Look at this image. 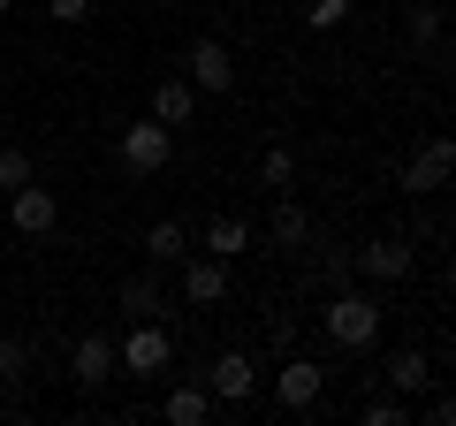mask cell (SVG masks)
<instances>
[{
    "mask_svg": "<svg viewBox=\"0 0 456 426\" xmlns=\"http://www.w3.org/2000/svg\"><path fill=\"white\" fill-rule=\"evenodd\" d=\"M183 251H191V229L183 221H152L145 229V266H183Z\"/></svg>",
    "mask_w": 456,
    "mask_h": 426,
    "instance_id": "obj_19",
    "label": "cell"
},
{
    "mask_svg": "<svg viewBox=\"0 0 456 426\" xmlns=\"http://www.w3.org/2000/svg\"><path fill=\"white\" fill-rule=\"evenodd\" d=\"M419 419H426V426H456V381H449V389H426Z\"/></svg>",
    "mask_w": 456,
    "mask_h": 426,
    "instance_id": "obj_26",
    "label": "cell"
},
{
    "mask_svg": "<svg viewBox=\"0 0 456 426\" xmlns=\"http://www.w3.org/2000/svg\"><path fill=\"white\" fill-rule=\"evenodd\" d=\"M274 404L281 411H320L327 404V373H320V358H281V373H274Z\"/></svg>",
    "mask_w": 456,
    "mask_h": 426,
    "instance_id": "obj_6",
    "label": "cell"
},
{
    "mask_svg": "<svg viewBox=\"0 0 456 426\" xmlns=\"http://www.w3.org/2000/svg\"><path fill=\"white\" fill-rule=\"evenodd\" d=\"M266 343H274L281 358H289V350H297V320H289V312H274V320H266Z\"/></svg>",
    "mask_w": 456,
    "mask_h": 426,
    "instance_id": "obj_27",
    "label": "cell"
},
{
    "mask_svg": "<svg viewBox=\"0 0 456 426\" xmlns=\"http://www.w3.org/2000/svg\"><path fill=\"white\" fill-rule=\"evenodd\" d=\"M23 381H31V343L0 335V389H8V396H23Z\"/></svg>",
    "mask_w": 456,
    "mask_h": 426,
    "instance_id": "obj_22",
    "label": "cell"
},
{
    "mask_svg": "<svg viewBox=\"0 0 456 426\" xmlns=\"http://www.w3.org/2000/svg\"><path fill=\"white\" fill-rule=\"evenodd\" d=\"M53 23H92V0H46Z\"/></svg>",
    "mask_w": 456,
    "mask_h": 426,
    "instance_id": "obj_28",
    "label": "cell"
},
{
    "mask_svg": "<svg viewBox=\"0 0 456 426\" xmlns=\"http://www.w3.org/2000/svg\"><path fill=\"white\" fill-rule=\"evenodd\" d=\"M228 297V259H213V251H183V305L191 312H206V305H221Z\"/></svg>",
    "mask_w": 456,
    "mask_h": 426,
    "instance_id": "obj_12",
    "label": "cell"
},
{
    "mask_svg": "<svg viewBox=\"0 0 456 426\" xmlns=\"http://www.w3.org/2000/svg\"><path fill=\"white\" fill-rule=\"evenodd\" d=\"M198 251H213V259H244V251H251V221H244V213H221V221H206Z\"/></svg>",
    "mask_w": 456,
    "mask_h": 426,
    "instance_id": "obj_18",
    "label": "cell"
},
{
    "mask_svg": "<svg viewBox=\"0 0 456 426\" xmlns=\"http://www.w3.org/2000/svg\"><path fill=\"white\" fill-rule=\"evenodd\" d=\"M411 266H419L411 236H365V244H358V282H373V290H388V282H411Z\"/></svg>",
    "mask_w": 456,
    "mask_h": 426,
    "instance_id": "obj_5",
    "label": "cell"
},
{
    "mask_svg": "<svg viewBox=\"0 0 456 426\" xmlns=\"http://www.w3.org/2000/svg\"><path fill=\"white\" fill-rule=\"evenodd\" d=\"M213 411H221V404H213L206 381H175V389L160 396V419H167V426H206Z\"/></svg>",
    "mask_w": 456,
    "mask_h": 426,
    "instance_id": "obj_13",
    "label": "cell"
},
{
    "mask_svg": "<svg viewBox=\"0 0 456 426\" xmlns=\"http://www.w3.org/2000/svg\"><path fill=\"white\" fill-rule=\"evenodd\" d=\"M449 183H456V137L434 130V137L403 160V191H411V198H434V191H449Z\"/></svg>",
    "mask_w": 456,
    "mask_h": 426,
    "instance_id": "obj_3",
    "label": "cell"
},
{
    "mask_svg": "<svg viewBox=\"0 0 456 426\" xmlns=\"http://www.w3.org/2000/svg\"><path fill=\"white\" fill-rule=\"evenodd\" d=\"M152 122H167V130H191V122H198V84H191V77H167L160 92H152Z\"/></svg>",
    "mask_w": 456,
    "mask_h": 426,
    "instance_id": "obj_15",
    "label": "cell"
},
{
    "mask_svg": "<svg viewBox=\"0 0 456 426\" xmlns=\"http://www.w3.org/2000/svg\"><path fill=\"white\" fill-rule=\"evenodd\" d=\"M441 381H456V343H449V350H441Z\"/></svg>",
    "mask_w": 456,
    "mask_h": 426,
    "instance_id": "obj_30",
    "label": "cell"
},
{
    "mask_svg": "<svg viewBox=\"0 0 456 426\" xmlns=\"http://www.w3.org/2000/svg\"><path fill=\"white\" fill-rule=\"evenodd\" d=\"M8 8H16V0H0V16H8Z\"/></svg>",
    "mask_w": 456,
    "mask_h": 426,
    "instance_id": "obj_31",
    "label": "cell"
},
{
    "mask_svg": "<svg viewBox=\"0 0 456 426\" xmlns=\"http://www.w3.org/2000/svg\"><path fill=\"white\" fill-rule=\"evenodd\" d=\"M8 229H16V236H31V244H38V236H53V229H61V198H53V191H38V183L8 191Z\"/></svg>",
    "mask_w": 456,
    "mask_h": 426,
    "instance_id": "obj_8",
    "label": "cell"
},
{
    "mask_svg": "<svg viewBox=\"0 0 456 426\" xmlns=\"http://www.w3.org/2000/svg\"><path fill=\"white\" fill-rule=\"evenodd\" d=\"M114 152H122V168H130V176H160L167 160H175V130H167V122H130V130L114 137Z\"/></svg>",
    "mask_w": 456,
    "mask_h": 426,
    "instance_id": "obj_4",
    "label": "cell"
},
{
    "mask_svg": "<svg viewBox=\"0 0 456 426\" xmlns=\"http://www.w3.org/2000/svg\"><path fill=\"white\" fill-rule=\"evenodd\" d=\"M167 358H175L167 320H130V335H114V373H130V381H160Z\"/></svg>",
    "mask_w": 456,
    "mask_h": 426,
    "instance_id": "obj_2",
    "label": "cell"
},
{
    "mask_svg": "<svg viewBox=\"0 0 456 426\" xmlns=\"http://www.w3.org/2000/svg\"><path fill=\"white\" fill-rule=\"evenodd\" d=\"M183 77H191L206 99H221V92H236V53H228L221 38H198V46L183 53Z\"/></svg>",
    "mask_w": 456,
    "mask_h": 426,
    "instance_id": "obj_9",
    "label": "cell"
},
{
    "mask_svg": "<svg viewBox=\"0 0 456 426\" xmlns=\"http://www.w3.org/2000/svg\"><path fill=\"white\" fill-rule=\"evenodd\" d=\"M312 236H320V229H312V213L297 206L289 191H281V206H274V221H266V244H274V251H305Z\"/></svg>",
    "mask_w": 456,
    "mask_h": 426,
    "instance_id": "obj_16",
    "label": "cell"
},
{
    "mask_svg": "<svg viewBox=\"0 0 456 426\" xmlns=\"http://www.w3.org/2000/svg\"><path fill=\"white\" fill-rule=\"evenodd\" d=\"M167 305H175V297H167L160 274H130L122 282V312H130V320H167Z\"/></svg>",
    "mask_w": 456,
    "mask_h": 426,
    "instance_id": "obj_17",
    "label": "cell"
},
{
    "mask_svg": "<svg viewBox=\"0 0 456 426\" xmlns=\"http://www.w3.org/2000/svg\"><path fill=\"white\" fill-rule=\"evenodd\" d=\"M403 38H411V53H434L441 46V8H434V0H411V8H403Z\"/></svg>",
    "mask_w": 456,
    "mask_h": 426,
    "instance_id": "obj_21",
    "label": "cell"
},
{
    "mask_svg": "<svg viewBox=\"0 0 456 426\" xmlns=\"http://www.w3.org/2000/svg\"><path fill=\"white\" fill-rule=\"evenodd\" d=\"M259 183L266 191H289L297 183V152L289 145H259Z\"/></svg>",
    "mask_w": 456,
    "mask_h": 426,
    "instance_id": "obj_23",
    "label": "cell"
},
{
    "mask_svg": "<svg viewBox=\"0 0 456 426\" xmlns=\"http://www.w3.org/2000/svg\"><path fill=\"white\" fill-rule=\"evenodd\" d=\"M380 320H388V312H380L373 290H327L320 297V335L335 350H373L380 343Z\"/></svg>",
    "mask_w": 456,
    "mask_h": 426,
    "instance_id": "obj_1",
    "label": "cell"
},
{
    "mask_svg": "<svg viewBox=\"0 0 456 426\" xmlns=\"http://www.w3.org/2000/svg\"><path fill=\"white\" fill-rule=\"evenodd\" d=\"M23 183H38V160L23 145H0V191H23Z\"/></svg>",
    "mask_w": 456,
    "mask_h": 426,
    "instance_id": "obj_24",
    "label": "cell"
},
{
    "mask_svg": "<svg viewBox=\"0 0 456 426\" xmlns=\"http://www.w3.org/2000/svg\"><path fill=\"white\" fill-rule=\"evenodd\" d=\"M434 358H426L419 343H403V350H388V358H380V389H395V396H411V404H419L426 389H434Z\"/></svg>",
    "mask_w": 456,
    "mask_h": 426,
    "instance_id": "obj_10",
    "label": "cell"
},
{
    "mask_svg": "<svg viewBox=\"0 0 456 426\" xmlns=\"http://www.w3.org/2000/svg\"><path fill=\"white\" fill-rule=\"evenodd\" d=\"M69 381H77V389H107L114 381V335L84 328L77 343H69Z\"/></svg>",
    "mask_w": 456,
    "mask_h": 426,
    "instance_id": "obj_11",
    "label": "cell"
},
{
    "mask_svg": "<svg viewBox=\"0 0 456 426\" xmlns=\"http://www.w3.org/2000/svg\"><path fill=\"white\" fill-rule=\"evenodd\" d=\"M206 389H213V404H251L259 396V358L251 350H221L206 365Z\"/></svg>",
    "mask_w": 456,
    "mask_h": 426,
    "instance_id": "obj_7",
    "label": "cell"
},
{
    "mask_svg": "<svg viewBox=\"0 0 456 426\" xmlns=\"http://www.w3.org/2000/svg\"><path fill=\"white\" fill-rule=\"evenodd\" d=\"M441 290L456 297V244H449V266H441Z\"/></svg>",
    "mask_w": 456,
    "mask_h": 426,
    "instance_id": "obj_29",
    "label": "cell"
},
{
    "mask_svg": "<svg viewBox=\"0 0 456 426\" xmlns=\"http://www.w3.org/2000/svg\"><path fill=\"white\" fill-rule=\"evenodd\" d=\"M198 8H206V0H198Z\"/></svg>",
    "mask_w": 456,
    "mask_h": 426,
    "instance_id": "obj_32",
    "label": "cell"
},
{
    "mask_svg": "<svg viewBox=\"0 0 456 426\" xmlns=\"http://www.w3.org/2000/svg\"><path fill=\"white\" fill-rule=\"evenodd\" d=\"M358 419H365V426H411V419H419V404L395 396V389H373V396L358 404Z\"/></svg>",
    "mask_w": 456,
    "mask_h": 426,
    "instance_id": "obj_20",
    "label": "cell"
},
{
    "mask_svg": "<svg viewBox=\"0 0 456 426\" xmlns=\"http://www.w3.org/2000/svg\"><path fill=\"white\" fill-rule=\"evenodd\" d=\"M350 23V0H305V31H342Z\"/></svg>",
    "mask_w": 456,
    "mask_h": 426,
    "instance_id": "obj_25",
    "label": "cell"
},
{
    "mask_svg": "<svg viewBox=\"0 0 456 426\" xmlns=\"http://www.w3.org/2000/svg\"><path fill=\"white\" fill-rule=\"evenodd\" d=\"M312 244H320V259H312V290H350V282H358V251L350 244H335V236H312Z\"/></svg>",
    "mask_w": 456,
    "mask_h": 426,
    "instance_id": "obj_14",
    "label": "cell"
}]
</instances>
